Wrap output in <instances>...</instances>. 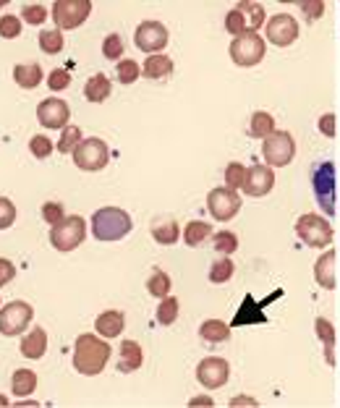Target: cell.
<instances>
[{
	"mask_svg": "<svg viewBox=\"0 0 340 408\" xmlns=\"http://www.w3.org/2000/svg\"><path fill=\"white\" fill-rule=\"evenodd\" d=\"M189 406H212V398H194L189 400Z\"/></svg>",
	"mask_w": 340,
	"mask_h": 408,
	"instance_id": "f5cc1de1",
	"label": "cell"
},
{
	"mask_svg": "<svg viewBox=\"0 0 340 408\" xmlns=\"http://www.w3.org/2000/svg\"><path fill=\"white\" fill-rule=\"evenodd\" d=\"M34 388H37V374H34L31 369H16V372H13V379H10L13 395L27 398V395L34 393Z\"/></svg>",
	"mask_w": 340,
	"mask_h": 408,
	"instance_id": "484cf974",
	"label": "cell"
},
{
	"mask_svg": "<svg viewBox=\"0 0 340 408\" xmlns=\"http://www.w3.org/2000/svg\"><path fill=\"white\" fill-rule=\"evenodd\" d=\"M197 379H199L201 388H207V390L222 388L230 379V364L220 356L201 358L199 367H197Z\"/></svg>",
	"mask_w": 340,
	"mask_h": 408,
	"instance_id": "5bb4252c",
	"label": "cell"
},
{
	"mask_svg": "<svg viewBox=\"0 0 340 408\" xmlns=\"http://www.w3.org/2000/svg\"><path fill=\"white\" fill-rule=\"evenodd\" d=\"M3 6H6V3H3V0H0V8H3Z\"/></svg>",
	"mask_w": 340,
	"mask_h": 408,
	"instance_id": "11a10c76",
	"label": "cell"
},
{
	"mask_svg": "<svg viewBox=\"0 0 340 408\" xmlns=\"http://www.w3.org/2000/svg\"><path fill=\"white\" fill-rule=\"evenodd\" d=\"M147 290H150V296H155V299H165L170 293V278L165 269H152L150 280H147Z\"/></svg>",
	"mask_w": 340,
	"mask_h": 408,
	"instance_id": "4dcf8cb0",
	"label": "cell"
},
{
	"mask_svg": "<svg viewBox=\"0 0 340 408\" xmlns=\"http://www.w3.org/2000/svg\"><path fill=\"white\" fill-rule=\"evenodd\" d=\"M21 19L27 21V24H31V27H40V24H45V19H48V8L40 6V3H27V6L21 8Z\"/></svg>",
	"mask_w": 340,
	"mask_h": 408,
	"instance_id": "f35d334b",
	"label": "cell"
},
{
	"mask_svg": "<svg viewBox=\"0 0 340 408\" xmlns=\"http://www.w3.org/2000/svg\"><path fill=\"white\" fill-rule=\"evenodd\" d=\"M73 162L79 170H87V173H97L102 170L108 162H111V150L108 144L97 136H90V139H81V144L73 150Z\"/></svg>",
	"mask_w": 340,
	"mask_h": 408,
	"instance_id": "ba28073f",
	"label": "cell"
},
{
	"mask_svg": "<svg viewBox=\"0 0 340 408\" xmlns=\"http://www.w3.org/2000/svg\"><path fill=\"white\" fill-rule=\"evenodd\" d=\"M299 8L309 21H317L322 13H325V3H322V0H301Z\"/></svg>",
	"mask_w": 340,
	"mask_h": 408,
	"instance_id": "c3c4849f",
	"label": "cell"
},
{
	"mask_svg": "<svg viewBox=\"0 0 340 408\" xmlns=\"http://www.w3.org/2000/svg\"><path fill=\"white\" fill-rule=\"evenodd\" d=\"M123 48H126V42L120 34H108L105 42H102V55L108 60H118L123 55Z\"/></svg>",
	"mask_w": 340,
	"mask_h": 408,
	"instance_id": "b9f144b4",
	"label": "cell"
},
{
	"mask_svg": "<svg viewBox=\"0 0 340 408\" xmlns=\"http://www.w3.org/2000/svg\"><path fill=\"white\" fill-rule=\"evenodd\" d=\"M13 278H16V265L10 259L0 257V286H8Z\"/></svg>",
	"mask_w": 340,
	"mask_h": 408,
	"instance_id": "f907efd6",
	"label": "cell"
},
{
	"mask_svg": "<svg viewBox=\"0 0 340 408\" xmlns=\"http://www.w3.org/2000/svg\"><path fill=\"white\" fill-rule=\"evenodd\" d=\"M123 325H126V317H123V311H118V309H108V311H102L100 317L94 319V330L105 340L118 338L120 332H123Z\"/></svg>",
	"mask_w": 340,
	"mask_h": 408,
	"instance_id": "ac0fdd59",
	"label": "cell"
},
{
	"mask_svg": "<svg viewBox=\"0 0 340 408\" xmlns=\"http://www.w3.org/2000/svg\"><path fill=\"white\" fill-rule=\"evenodd\" d=\"M241 197L239 191L228 189V186H220V189H212L207 194V209H210V215L215 220H220V223H228L233 220L236 215L241 212Z\"/></svg>",
	"mask_w": 340,
	"mask_h": 408,
	"instance_id": "8fae6325",
	"label": "cell"
},
{
	"mask_svg": "<svg viewBox=\"0 0 340 408\" xmlns=\"http://www.w3.org/2000/svg\"><path fill=\"white\" fill-rule=\"evenodd\" d=\"M267 52V45L260 37V31H249V34H241L233 37L230 42V60L241 66V69H251V66H260L262 58Z\"/></svg>",
	"mask_w": 340,
	"mask_h": 408,
	"instance_id": "5b68a950",
	"label": "cell"
},
{
	"mask_svg": "<svg viewBox=\"0 0 340 408\" xmlns=\"http://www.w3.org/2000/svg\"><path fill=\"white\" fill-rule=\"evenodd\" d=\"M144 76L147 79H168L170 73L176 71V66H173V60L168 58V55H150V58L144 60Z\"/></svg>",
	"mask_w": 340,
	"mask_h": 408,
	"instance_id": "d4e9b609",
	"label": "cell"
},
{
	"mask_svg": "<svg viewBox=\"0 0 340 408\" xmlns=\"http://www.w3.org/2000/svg\"><path fill=\"white\" fill-rule=\"evenodd\" d=\"M141 364H144V353H141L139 343L136 340H123L118 349V372L131 374V372L141 369Z\"/></svg>",
	"mask_w": 340,
	"mask_h": 408,
	"instance_id": "d6986e66",
	"label": "cell"
},
{
	"mask_svg": "<svg viewBox=\"0 0 340 408\" xmlns=\"http://www.w3.org/2000/svg\"><path fill=\"white\" fill-rule=\"evenodd\" d=\"M134 42L136 48L150 55H160V50L168 45V29L160 21H141L136 31H134Z\"/></svg>",
	"mask_w": 340,
	"mask_h": 408,
	"instance_id": "7c38bea8",
	"label": "cell"
},
{
	"mask_svg": "<svg viewBox=\"0 0 340 408\" xmlns=\"http://www.w3.org/2000/svg\"><path fill=\"white\" fill-rule=\"evenodd\" d=\"M134 228L131 215L120 207H102L92 215V236L97 241H120Z\"/></svg>",
	"mask_w": 340,
	"mask_h": 408,
	"instance_id": "7a4b0ae2",
	"label": "cell"
},
{
	"mask_svg": "<svg viewBox=\"0 0 340 408\" xmlns=\"http://www.w3.org/2000/svg\"><path fill=\"white\" fill-rule=\"evenodd\" d=\"M230 406H257V400H251V398H233V400H230Z\"/></svg>",
	"mask_w": 340,
	"mask_h": 408,
	"instance_id": "816d5d0a",
	"label": "cell"
},
{
	"mask_svg": "<svg viewBox=\"0 0 340 408\" xmlns=\"http://www.w3.org/2000/svg\"><path fill=\"white\" fill-rule=\"evenodd\" d=\"M176 319H178V299L176 296H165L160 301V307H157V322H160L162 328H170Z\"/></svg>",
	"mask_w": 340,
	"mask_h": 408,
	"instance_id": "e575fe53",
	"label": "cell"
},
{
	"mask_svg": "<svg viewBox=\"0 0 340 408\" xmlns=\"http://www.w3.org/2000/svg\"><path fill=\"white\" fill-rule=\"evenodd\" d=\"M21 34V19L19 16H0V37H6V40H16Z\"/></svg>",
	"mask_w": 340,
	"mask_h": 408,
	"instance_id": "ee69618b",
	"label": "cell"
},
{
	"mask_svg": "<svg viewBox=\"0 0 340 408\" xmlns=\"http://www.w3.org/2000/svg\"><path fill=\"white\" fill-rule=\"evenodd\" d=\"M212 244H215V251H220L222 257H230L239 249V236L233 230H220V233L212 236Z\"/></svg>",
	"mask_w": 340,
	"mask_h": 408,
	"instance_id": "836d02e7",
	"label": "cell"
},
{
	"mask_svg": "<svg viewBox=\"0 0 340 408\" xmlns=\"http://www.w3.org/2000/svg\"><path fill=\"white\" fill-rule=\"evenodd\" d=\"M317 129H320V134H325L327 139H332V136H335V113H325V115L317 120Z\"/></svg>",
	"mask_w": 340,
	"mask_h": 408,
	"instance_id": "681fc988",
	"label": "cell"
},
{
	"mask_svg": "<svg viewBox=\"0 0 340 408\" xmlns=\"http://www.w3.org/2000/svg\"><path fill=\"white\" fill-rule=\"evenodd\" d=\"M272 186H275V173L270 165H251V168H246V178H243L241 191L257 199V197H267Z\"/></svg>",
	"mask_w": 340,
	"mask_h": 408,
	"instance_id": "e0dca14e",
	"label": "cell"
},
{
	"mask_svg": "<svg viewBox=\"0 0 340 408\" xmlns=\"http://www.w3.org/2000/svg\"><path fill=\"white\" fill-rule=\"evenodd\" d=\"M283 296V290H275V293H270L264 301H260L257 304V299L251 296V293H246L243 296V301H241V309L236 311V317H233V322H230V328L236 330V328H243V325H264L267 322V314L262 311V309L267 307L270 301L275 299H281Z\"/></svg>",
	"mask_w": 340,
	"mask_h": 408,
	"instance_id": "4fadbf2b",
	"label": "cell"
},
{
	"mask_svg": "<svg viewBox=\"0 0 340 408\" xmlns=\"http://www.w3.org/2000/svg\"><path fill=\"white\" fill-rule=\"evenodd\" d=\"M210 236H212V225L201 223V220H191L189 225H186V230H183L186 246H201Z\"/></svg>",
	"mask_w": 340,
	"mask_h": 408,
	"instance_id": "f1b7e54d",
	"label": "cell"
},
{
	"mask_svg": "<svg viewBox=\"0 0 340 408\" xmlns=\"http://www.w3.org/2000/svg\"><path fill=\"white\" fill-rule=\"evenodd\" d=\"M92 3L90 0H55L52 3V21L58 29H76L90 19Z\"/></svg>",
	"mask_w": 340,
	"mask_h": 408,
	"instance_id": "9c48e42d",
	"label": "cell"
},
{
	"mask_svg": "<svg viewBox=\"0 0 340 408\" xmlns=\"http://www.w3.org/2000/svg\"><path fill=\"white\" fill-rule=\"evenodd\" d=\"M63 45H66V40H63L60 29L40 31V50L42 52H48V55H58V52L63 50Z\"/></svg>",
	"mask_w": 340,
	"mask_h": 408,
	"instance_id": "d6a6232c",
	"label": "cell"
},
{
	"mask_svg": "<svg viewBox=\"0 0 340 408\" xmlns=\"http://www.w3.org/2000/svg\"><path fill=\"white\" fill-rule=\"evenodd\" d=\"M42 218H45L48 225H58V223L66 220V209H63V204H58V202H45V204H42Z\"/></svg>",
	"mask_w": 340,
	"mask_h": 408,
	"instance_id": "f6af8a7d",
	"label": "cell"
},
{
	"mask_svg": "<svg viewBox=\"0 0 340 408\" xmlns=\"http://www.w3.org/2000/svg\"><path fill=\"white\" fill-rule=\"evenodd\" d=\"M178 236H180V228L176 220H168V223H160V225L152 228V239L157 241V244H162V246H173L178 241Z\"/></svg>",
	"mask_w": 340,
	"mask_h": 408,
	"instance_id": "f546056e",
	"label": "cell"
},
{
	"mask_svg": "<svg viewBox=\"0 0 340 408\" xmlns=\"http://www.w3.org/2000/svg\"><path fill=\"white\" fill-rule=\"evenodd\" d=\"M249 134L251 136H257V139H267V136H272V134H275V118H272L270 113H264V110H257V113L251 115Z\"/></svg>",
	"mask_w": 340,
	"mask_h": 408,
	"instance_id": "83f0119b",
	"label": "cell"
},
{
	"mask_svg": "<svg viewBox=\"0 0 340 408\" xmlns=\"http://www.w3.org/2000/svg\"><path fill=\"white\" fill-rule=\"evenodd\" d=\"M225 29H228V34H233V37H241V34H249V21H246V16H243V10L236 6V8L228 10V16H225Z\"/></svg>",
	"mask_w": 340,
	"mask_h": 408,
	"instance_id": "1f68e13d",
	"label": "cell"
},
{
	"mask_svg": "<svg viewBox=\"0 0 340 408\" xmlns=\"http://www.w3.org/2000/svg\"><path fill=\"white\" fill-rule=\"evenodd\" d=\"M296 236H299L309 249H325L332 244V225L325 218L306 212L296 220Z\"/></svg>",
	"mask_w": 340,
	"mask_h": 408,
	"instance_id": "277c9868",
	"label": "cell"
},
{
	"mask_svg": "<svg viewBox=\"0 0 340 408\" xmlns=\"http://www.w3.org/2000/svg\"><path fill=\"white\" fill-rule=\"evenodd\" d=\"M311 189H314V199L322 207L325 215H335V204H338V178H335V162L325 160L317 168L311 170Z\"/></svg>",
	"mask_w": 340,
	"mask_h": 408,
	"instance_id": "3957f363",
	"label": "cell"
},
{
	"mask_svg": "<svg viewBox=\"0 0 340 408\" xmlns=\"http://www.w3.org/2000/svg\"><path fill=\"white\" fill-rule=\"evenodd\" d=\"M314 280L320 283V288L335 290V251L327 249L317 262H314Z\"/></svg>",
	"mask_w": 340,
	"mask_h": 408,
	"instance_id": "ffe728a7",
	"label": "cell"
},
{
	"mask_svg": "<svg viewBox=\"0 0 340 408\" xmlns=\"http://www.w3.org/2000/svg\"><path fill=\"white\" fill-rule=\"evenodd\" d=\"M233 272H236V265H233L228 257H222V259H218V262H212L210 280L212 283H228V280L233 278Z\"/></svg>",
	"mask_w": 340,
	"mask_h": 408,
	"instance_id": "8d00e7d4",
	"label": "cell"
},
{
	"mask_svg": "<svg viewBox=\"0 0 340 408\" xmlns=\"http://www.w3.org/2000/svg\"><path fill=\"white\" fill-rule=\"evenodd\" d=\"M314 332H317V338L322 340V349H325V361L335 367V340H338V332L332 328L330 319L325 317H317L314 319Z\"/></svg>",
	"mask_w": 340,
	"mask_h": 408,
	"instance_id": "44dd1931",
	"label": "cell"
},
{
	"mask_svg": "<svg viewBox=\"0 0 340 408\" xmlns=\"http://www.w3.org/2000/svg\"><path fill=\"white\" fill-rule=\"evenodd\" d=\"M230 325H225L222 319H207V322H201L199 328V335L201 340H207V343H225L230 338Z\"/></svg>",
	"mask_w": 340,
	"mask_h": 408,
	"instance_id": "4316f807",
	"label": "cell"
},
{
	"mask_svg": "<svg viewBox=\"0 0 340 408\" xmlns=\"http://www.w3.org/2000/svg\"><path fill=\"white\" fill-rule=\"evenodd\" d=\"M13 220H16V204L8 197H0V230L10 228Z\"/></svg>",
	"mask_w": 340,
	"mask_h": 408,
	"instance_id": "7dc6e473",
	"label": "cell"
},
{
	"mask_svg": "<svg viewBox=\"0 0 340 408\" xmlns=\"http://www.w3.org/2000/svg\"><path fill=\"white\" fill-rule=\"evenodd\" d=\"M37 120L45 129H66V123L71 120V108L66 100L60 97H48L37 105Z\"/></svg>",
	"mask_w": 340,
	"mask_h": 408,
	"instance_id": "2e32d148",
	"label": "cell"
},
{
	"mask_svg": "<svg viewBox=\"0 0 340 408\" xmlns=\"http://www.w3.org/2000/svg\"><path fill=\"white\" fill-rule=\"evenodd\" d=\"M29 152L34 155L37 160H48L52 152V141L45 136V134H37V136H31L29 139Z\"/></svg>",
	"mask_w": 340,
	"mask_h": 408,
	"instance_id": "7bdbcfd3",
	"label": "cell"
},
{
	"mask_svg": "<svg viewBox=\"0 0 340 408\" xmlns=\"http://www.w3.org/2000/svg\"><path fill=\"white\" fill-rule=\"evenodd\" d=\"M42 79H45V73H42L40 63H27V66L21 63V66L13 69V81L19 84L21 90H37Z\"/></svg>",
	"mask_w": 340,
	"mask_h": 408,
	"instance_id": "7402d4cb",
	"label": "cell"
},
{
	"mask_svg": "<svg viewBox=\"0 0 340 408\" xmlns=\"http://www.w3.org/2000/svg\"><path fill=\"white\" fill-rule=\"evenodd\" d=\"M111 92H113V84L105 73H94V76L87 79V84H84V97L90 102H105L111 97Z\"/></svg>",
	"mask_w": 340,
	"mask_h": 408,
	"instance_id": "603a6c76",
	"label": "cell"
},
{
	"mask_svg": "<svg viewBox=\"0 0 340 408\" xmlns=\"http://www.w3.org/2000/svg\"><path fill=\"white\" fill-rule=\"evenodd\" d=\"M3 403H8V400H6V398H0V406H3Z\"/></svg>",
	"mask_w": 340,
	"mask_h": 408,
	"instance_id": "db71d44e",
	"label": "cell"
},
{
	"mask_svg": "<svg viewBox=\"0 0 340 408\" xmlns=\"http://www.w3.org/2000/svg\"><path fill=\"white\" fill-rule=\"evenodd\" d=\"M239 8L243 10V16H246V21H249V29L260 31V27L264 24V16H267L260 3H239Z\"/></svg>",
	"mask_w": 340,
	"mask_h": 408,
	"instance_id": "74e56055",
	"label": "cell"
},
{
	"mask_svg": "<svg viewBox=\"0 0 340 408\" xmlns=\"http://www.w3.org/2000/svg\"><path fill=\"white\" fill-rule=\"evenodd\" d=\"M111 361V346L105 343V338L100 335H79L76 338V346H73V367L79 374H87V377H94L105 372Z\"/></svg>",
	"mask_w": 340,
	"mask_h": 408,
	"instance_id": "6da1fadb",
	"label": "cell"
},
{
	"mask_svg": "<svg viewBox=\"0 0 340 408\" xmlns=\"http://www.w3.org/2000/svg\"><path fill=\"white\" fill-rule=\"evenodd\" d=\"M264 31H267V40L275 48H288V45H293V42L299 40L301 29H299V21L293 19L290 13H278V16H272L267 21Z\"/></svg>",
	"mask_w": 340,
	"mask_h": 408,
	"instance_id": "9a60e30c",
	"label": "cell"
},
{
	"mask_svg": "<svg viewBox=\"0 0 340 408\" xmlns=\"http://www.w3.org/2000/svg\"><path fill=\"white\" fill-rule=\"evenodd\" d=\"M81 144V129L79 126H66L63 129V134H60V141H58V152H63V155H73V150Z\"/></svg>",
	"mask_w": 340,
	"mask_h": 408,
	"instance_id": "d590c367",
	"label": "cell"
},
{
	"mask_svg": "<svg viewBox=\"0 0 340 408\" xmlns=\"http://www.w3.org/2000/svg\"><path fill=\"white\" fill-rule=\"evenodd\" d=\"M139 73H141V69L134 63L131 58H126V60H118V69H115V76H118V81L120 84H134V81L139 79Z\"/></svg>",
	"mask_w": 340,
	"mask_h": 408,
	"instance_id": "ab89813d",
	"label": "cell"
},
{
	"mask_svg": "<svg viewBox=\"0 0 340 408\" xmlns=\"http://www.w3.org/2000/svg\"><path fill=\"white\" fill-rule=\"evenodd\" d=\"M87 239V220L81 215H69V218L50 228V244L58 251L79 249Z\"/></svg>",
	"mask_w": 340,
	"mask_h": 408,
	"instance_id": "8992f818",
	"label": "cell"
},
{
	"mask_svg": "<svg viewBox=\"0 0 340 408\" xmlns=\"http://www.w3.org/2000/svg\"><path fill=\"white\" fill-rule=\"evenodd\" d=\"M34 317V309L27 301H10L6 307L0 309V332L6 338H13V335H21L27 325Z\"/></svg>",
	"mask_w": 340,
	"mask_h": 408,
	"instance_id": "30bf717a",
	"label": "cell"
},
{
	"mask_svg": "<svg viewBox=\"0 0 340 408\" xmlns=\"http://www.w3.org/2000/svg\"><path fill=\"white\" fill-rule=\"evenodd\" d=\"M45 351H48V332L42 328H34L27 338L21 340V353L27 358H42Z\"/></svg>",
	"mask_w": 340,
	"mask_h": 408,
	"instance_id": "cb8c5ba5",
	"label": "cell"
},
{
	"mask_svg": "<svg viewBox=\"0 0 340 408\" xmlns=\"http://www.w3.org/2000/svg\"><path fill=\"white\" fill-rule=\"evenodd\" d=\"M243 178H246V168L241 162H228V168H225V186L239 191L243 186Z\"/></svg>",
	"mask_w": 340,
	"mask_h": 408,
	"instance_id": "60d3db41",
	"label": "cell"
},
{
	"mask_svg": "<svg viewBox=\"0 0 340 408\" xmlns=\"http://www.w3.org/2000/svg\"><path fill=\"white\" fill-rule=\"evenodd\" d=\"M262 157L270 168H285L296 157V141L288 131H275L262 141Z\"/></svg>",
	"mask_w": 340,
	"mask_h": 408,
	"instance_id": "52a82bcc",
	"label": "cell"
},
{
	"mask_svg": "<svg viewBox=\"0 0 340 408\" xmlns=\"http://www.w3.org/2000/svg\"><path fill=\"white\" fill-rule=\"evenodd\" d=\"M69 84H71V73L66 69H52L50 73H48V87H50L52 92L69 90Z\"/></svg>",
	"mask_w": 340,
	"mask_h": 408,
	"instance_id": "bcb514c9",
	"label": "cell"
}]
</instances>
